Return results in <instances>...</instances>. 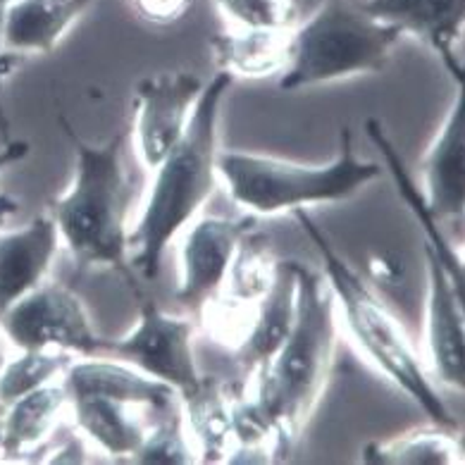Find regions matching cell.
I'll list each match as a JSON object with an SVG mask.
<instances>
[{
    "label": "cell",
    "mask_w": 465,
    "mask_h": 465,
    "mask_svg": "<svg viewBox=\"0 0 465 465\" xmlns=\"http://www.w3.org/2000/svg\"><path fill=\"white\" fill-rule=\"evenodd\" d=\"M134 91L136 153L155 170L184 134L203 82L192 72H160L139 79Z\"/></svg>",
    "instance_id": "9c48e42d"
},
{
    "label": "cell",
    "mask_w": 465,
    "mask_h": 465,
    "mask_svg": "<svg viewBox=\"0 0 465 465\" xmlns=\"http://www.w3.org/2000/svg\"><path fill=\"white\" fill-rule=\"evenodd\" d=\"M375 20L413 34L432 48L451 79L463 86L465 67L460 55L465 22V0H363Z\"/></svg>",
    "instance_id": "8fae6325"
},
{
    "label": "cell",
    "mask_w": 465,
    "mask_h": 465,
    "mask_svg": "<svg viewBox=\"0 0 465 465\" xmlns=\"http://www.w3.org/2000/svg\"><path fill=\"white\" fill-rule=\"evenodd\" d=\"M63 375L67 401L74 396H105V399H115L129 406L148 408L153 420L179 411V394L170 384L160 382L122 361L89 358V361L70 363Z\"/></svg>",
    "instance_id": "4fadbf2b"
},
{
    "label": "cell",
    "mask_w": 465,
    "mask_h": 465,
    "mask_svg": "<svg viewBox=\"0 0 465 465\" xmlns=\"http://www.w3.org/2000/svg\"><path fill=\"white\" fill-rule=\"evenodd\" d=\"M132 463H153V465H186L196 463V451L184 432L182 411L155 418L148 425L143 444L132 456Z\"/></svg>",
    "instance_id": "4316f807"
},
{
    "label": "cell",
    "mask_w": 465,
    "mask_h": 465,
    "mask_svg": "<svg viewBox=\"0 0 465 465\" xmlns=\"http://www.w3.org/2000/svg\"><path fill=\"white\" fill-rule=\"evenodd\" d=\"M17 211H20V201H17L13 193L0 192V227H3Z\"/></svg>",
    "instance_id": "1f68e13d"
},
{
    "label": "cell",
    "mask_w": 465,
    "mask_h": 465,
    "mask_svg": "<svg viewBox=\"0 0 465 465\" xmlns=\"http://www.w3.org/2000/svg\"><path fill=\"white\" fill-rule=\"evenodd\" d=\"M67 403L70 401H67V391L63 384L51 382L10 403L5 408V418L0 420L3 460L17 463V460L32 459V453H36V449H41V444L58 427L60 415Z\"/></svg>",
    "instance_id": "d6986e66"
},
{
    "label": "cell",
    "mask_w": 465,
    "mask_h": 465,
    "mask_svg": "<svg viewBox=\"0 0 465 465\" xmlns=\"http://www.w3.org/2000/svg\"><path fill=\"white\" fill-rule=\"evenodd\" d=\"M215 167L232 203L262 217L293 213L306 205L341 203L382 174L380 163L358 158L349 127L341 129L339 153L327 165H299L272 155L217 151Z\"/></svg>",
    "instance_id": "5b68a950"
},
{
    "label": "cell",
    "mask_w": 465,
    "mask_h": 465,
    "mask_svg": "<svg viewBox=\"0 0 465 465\" xmlns=\"http://www.w3.org/2000/svg\"><path fill=\"white\" fill-rule=\"evenodd\" d=\"M255 227L253 217L205 215L192 224L179 255L174 299L189 311H203L223 289L224 274L242 236Z\"/></svg>",
    "instance_id": "30bf717a"
},
{
    "label": "cell",
    "mask_w": 465,
    "mask_h": 465,
    "mask_svg": "<svg viewBox=\"0 0 465 465\" xmlns=\"http://www.w3.org/2000/svg\"><path fill=\"white\" fill-rule=\"evenodd\" d=\"M84 449L82 444H79V440H70L67 444L63 446V449H58L55 451V456L53 459H48L51 463H82L84 460Z\"/></svg>",
    "instance_id": "4dcf8cb0"
},
{
    "label": "cell",
    "mask_w": 465,
    "mask_h": 465,
    "mask_svg": "<svg viewBox=\"0 0 465 465\" xmlns=\"http://www.w3.org/2000/svg\"><path fill=\"white\" fill-rule=\"evenodd\" d=\"M58 243L51 213L34 217L22 230L0 234V315L45 280Z\"/></svg>",
    "instance_id": "9a60e30c"
},
{
    "label": "cell",
    "mask_w": 465,
    "mask_h": 465,
    "mask_svg": "<svg viewBox=\"0 0 465 465\" xmlns=\"http://www.w3.org/2000/svg\"><path fill=\"white\" fill-rule=\"evenodd\" d=\"M94 0H13L3 26V48L51 53Z\"/></svg>",
    "instance_id": "ac0fdd59"
},
{
    "label": "cell",
    "mask_w": 465,
    "mask_h": 465,
    "mask_svg": "<svg viewBox=\"0 0 465 465\" xmlns=\"http://www.w3.org/2000/svg\"><path fill=\"white\" fill-rule=\"evenodd\" d=\"M453 430L437 427L399 434L394 440L368 441L361 460L370 465H453L463 463V449Z\"/></svg>",
    "instance_id": "cb8c5ba5"
},
{
    "label": "cell",
    "mask_w": 465,
    "mask_h": 465,
    "mask_svg": "<svg viewBox=\"0 0 465 465\" xmlns=\"http://www.w3.org/2000/svg\"><path fill=\"white\" fill-rule=\"evenodd\" d=\"M277 265L280 261L274 258L270 236L255 232V227L246 232L224 274V301H230L232 308L258 303L272 287Z\"/></svg>",
    "instance_id": "603a6c76"
},
{
    "label": "cell",
    "mask_w": 465,
    "mask_h": 465,
    "mask_svg": "<svg viewBox=\"0 0 465 465\" xmlns=\"http://www.w3.org/2000/svg\"><path fill=\"white\" fill-rule=\"evenodd\" d=\"M292 32L224 29L211 39L217 70L232 79H268L282 74L289 60Z\"/></svg>",
    "instance_id": "44dd1931"
},
{
    "label": "cell",
    "mask_w": 465,
    "mask_h": 465,
    "mask_svg": "<svg viewBox=\"0 0 465 465\" xmlns=\"http://www.w3.org/2000/svg\"><path fill=\"white\" fill-rule=\"evenodd\" d=\"M301 230L315 243L322 268H325L327 284H330L334 301H339L344 312V325L349 330L356 349L375 365L389 382L396 384L413 403H418L422 413L432 420V425L444 430H459V422L446 408L432 380L422 370L413 344L408 341L406 331L399 320L382 306V301L370 292L365 280L349 262L337 253L330 236L315 220L306 213V208L293 211Z\"/></svg>",
    "instance_id": "277c9868"
},
{
    "label": "cell",
    "mask_w": 465,
    "mask_h": 465,
    "mask_svg": "<svg viewBox=\"0 0 465 465\" xmlns=\"http://www.w3.org/2000/svg\"><path fill=\"white\" fill-rule=\"evenodd\" d=\"M5 361H7L5 351H3V346H0V368H3V365H5Z\"/></svg>",
    "instance_id": "836d02e7"
},
{
    "label": "cell",
    "mask_w": 465,
    "mask_h": 465,
    "mask_svg": "<svg viewBox=\"0 0 465 465\" xmlns=\"http://www.w3.org/2000/svg\"><path fill=\"white\" fill-rule=\"evenodd\" d=\"M227 29L292 32L301 22L299 0H213Z\"/></svg>",
    "instance_id": "484cf974"
},
{
    "label": "cell",
    "mask_w": 465,
    "mask_h": 465,
    "mask_svg": "<svg viewBox=\"0 0 465 465\" xmlns=\"http://www.w3.org/2000/svg\"><path fill=\"white\" fill-rule=\"evenodd\" d=\"M403 34L375 20L356 0H325L289 36V60L280 74L284 91L377 74L387 67Z\"/></svg>",
    "instance_id": "8992f818"
},
{
    "label": "cell",
    "mask_w": 465,
    "mask_h": 465,
    "mask_svg": "<svg viewBox=\"0 0 465 465\" xmlns=\"http://www.w3.org/2000/svg\"><path fill=\"white\" fill-rule=\"evenodd\" d=\"M141 20L148 25L167 26L184 20L192 13L198 0H129Z\"/></svg>",
    "instance_id": "83f0119b"
},
{
    "label": "cell",
    "mask_w": 465,
    "mask_h": 465,
    "mask_svg": "<svg viewBox=\"0 0 465 465\" xmlns=\"http://www.w3.org/2000/svg\"><path fill=\"white\" fill-rule=\"evenodd\" d=\"M70 403L79 430L96 441L110 459L129 460L143 444L148 425L132 413L134 406L105 396H74Z\"/></svg>",
    "instance_id": "7402d4cb"
},
{
    "label": "cell",
    "mask_w": 465,
    "mask_h": 465,
    "mask_svg": "<svg viewBox=\"0 0 465 465\" xmlns=\"http://www.w3.org/2000/svg\"><path fill=\"white\" fill-rule=\"evenodd\" d=\"M10 5H13V0H0V48H3V26H5V15Z\"/></svg>",
    "instance_id": "d6a6232c"
},
{
    "label": "cell",
    "mask_w": 465,
    "mask_h": 465,
    "mask_svg": "<svg viewBox=\"0 0 465 465\" xmlns=\"http://www.w3.org/2000/svg\"><path fill=\"white\" fill-rule=\"evenodd\" d=\"M296 315L289 337L270 363L258 370L255 403L274 430V460H287L308 418L322 399L334 365L337 322L334 293L322 274L293 261Z\"/></svg>",
    "instance_id": "6da1fadb"
},
{
    "label": "cell",
    "mask_w": 465,
    "mask_h": 465,
    "mask_svg": "<svg viewBox=\"0 0 465 465\" xmlns=\"http://www.w3.org/2000/svg\"><path fill=\"white\" fill-rule=\"evenodd\" d=\"M26 153H29V143H26V141L13 139L7 141V143H3V148H0V174L5 173L10 165H15V163L25 160Z\"/></svg>",
    "instance_id": "f546056e"
},
{
    "label": "cell",
    "mask_w": 465,
    "mask_h": 465,
    "mask_svg": "<svg viewBox=\"0 0 465 465\" xmlns=\"http://www.w3.org/2000/svg\"><path fill=\"white\" fill-rule=\"evenodd\" d=\"M234 394L232 384L215 377H201L196 391L182 399L186 437H192L196 460L201 463H224L230 453Z\"/></svg>",
    "instance_id": "ffe728a7"
},
{
    "label": "cell",
    "mask_w": 465,
    "mask_h": 465,
    "mask_svg": "<svg viewBox=\"0 0 465 465\" xmlns=\"http://www.w3.org/2000/svg\"><path fill=\"white\" fill-rule=\"evenodd\" d=\"M234 79L217 72L198 96L177 146L155 167L143 211L129 230V265L153 282L179 230L193 220L217 186V122Z\"/></svg>",
    "instance_id": "7a4b0ae2"
},
{
    "label": "cell",
    "mask_w": 465,
    "mask_h": 465,
    "mask_svg": "<svg viewBox=\"0 0 465 465\" xmlns=\"http://www.w3.org/2000/svg\"><path fill=\"white\" fill-rule=\"evenodd\" d=\"M463 86L453 101L440 134L422 158L425 198L441 224H463L465 213V113Z\"/></svg>",
    "instance_id": "5bb4252c"
},
{
    "label": "cell",
    "mask_w": 465,
    "mask_h": 465,
    "mask_svg": "<svg viewBox=\"0 0 465 465\" xmlns=\"http://www.w3.org/2000/svg\"><path fill=\"white\" fill-rule=\"evenodd\" d=\"M365 134L372 141V146L380 151L382 155V163L387 167V173L394 179V186L399 196L403 198V203L408 205L411 215L418 220V224L422 227V234H425V246L437 255V261L441 262V268L446 270V274L451 277L453 287L460 296H465V268H463V258L456 255V249H453L449 239L441 232V223L437 220V215L432 213L430 203H427L425 192H420L415 186L413 174L408 173L406 165H403V158L396 151L394 141L389 139V134L384 132V124L377 117H368L363 124Z\"/></svg>",
    "instance_id": "e0dca14e"
},
{
    "label": "cell",
    "mask_w": 465,
    "mask_h": 465,
    "mask_svg": "<svg viewBox=\"0 0 465 465\" xmlns=\"http://www.w3.org/2000/svg\"><path fill=\"white\" fill-rule=\"evenodd\" d=\"M20 64H22V53L0 48V96H3V82H5V79L10 77ZM0 139H3V143L13 141L10 139V122H7L5 110H3V101H0Z\"/></svg>",
    "instance_id": "f1b7e54d"
},
{
    "label": "cell",
    "mask_w": 465,
    "mask_h": 465,
    "mask_svg": "<svg viewBox=\"0 0 465 465\" xmlns=\"http://www.w3.org/2000/svg\"><path fill=\"white\" fill-rule=\"evenodd\" d=\"M0 437H3V430H0Z\"/></svg>",
    "instance_id": "e575fe53"
},
{
    "label": "cell",
    "mask_w": 465,
    "mask_h": 465,
    "mask_svg": "<svg viewBox=\"0 0 465 465\" xmlns=\"http://www.w3.org/2000/svg\"><path fill=\"white\" fill-rule=\"evenodd\" d=\"M72 356L67 351H22L20 358L0 368V408H7L34 389L63 375Z\"/></svg>",
    "instance_id": "d4e9b609"
},
{
    "label": "cell",
    "mask_w": 465,
    "mask_h": 465,
    "mask_svg": "<svg viewBox=\"0 0 465 465\" xmlns=\"http://www.w3.org/2000/svg\"><path fill=\"white\" fill-rule=\"evenodd\" d=\"M427 268V356L441 384L465 389V296L453 287L437 255L425 246Z\"/></svg>",
    "instance_id": "7c38bea8"
},
{
    "label": "cell",
    "mask_w": 465,
    "mask_h": 465,
    "mask_svg": "<svg viewBox=\"0 0 465 465\" xmlns=\"http://www.w3.org/2000/svg\"><path fill=\"white\" fill-rule=\"evenodd\" d=\"M101 351L170 384L179 399L193 394L203 377L193 358V325L186 318L165 312L153 301L141 306L134 330L120 339H103Z\"/></svg>",
    "instance_id": "ba28073f"
},
{
    "label": "cell",
    "mask_w": 465,
    "mask_h": 465,
    "mask_svg": "<svg viewBox=\"0 0 465 465\" xmlns=\"http://www.w3.org/2000/svg\"><path fill=\"white\" fill-rule=\"evenodd\" d=\"M60 124L77 153L74 182L51 205L60 239L74 258L79 272L115 270L132 292L141 296L134 270L129 265V213L134 186L124 167L127 136L115 134L103 146H94L74 134L64 117H60Z\"/></svg>",
    "instance_id": "3957f363"
},
{
    "label": "cell",
    "mask_w": 465,
    "mask_h": 465,
    "mask_svg": "<svg viewBox=\"0 0 465 465\" xmlns=\"http://www.w3.org/2000/svg\"><path fill=\"white\" fill-rule=\"evenodd\" d=\"M0 331L20 351H67L96 358L103 337L84 301L60 282H41L0 315Z\"/></svg>",
    "instance_id": "52a82bcc"
},
{
    "label": "cell",
    "mask_w": 465,
    "mask_h": 465,
    "mask_svg": "<svg viewBox=\"0 0 465 465\" xmlns=\"http://www.w3.org/2000/svg\"><path fill=\"white\" fill-rule=\"evenodd\" d=\"M255 318L234 349V363L243 375H253L280 351L289 337L296 315V268L293 261H280L270 292L262 296Z\"/></svg>",
    "instance_id": "2e32d148"
}]
</instances>
